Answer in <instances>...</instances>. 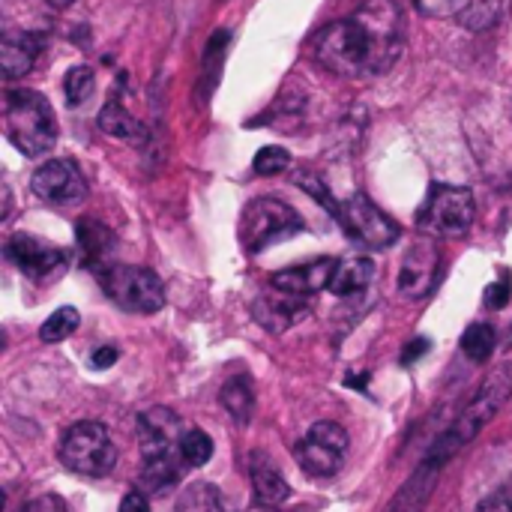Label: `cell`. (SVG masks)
<instances>
[{
  "mask_svg": "<svg viewBox=\"0 0 512 512\" xmlns=\"http://www.w3.org/2000/svg\"><path fill=\"white\" fill-rule=\"evenodd\" d=\"M24 512H69L66 510V504L57 498V495H42V498H33Z\"/></svg>",
  "mask_w": 512,
  "mask_h": 512,
  "instance_id": "36",
  "label": "cell"
},
{
  "mask_svg": "<svg viewBox=\"0 0 512 512\" xmlns=\"http://www.w3.org/2000/svg\"><path fill=\"white\" fill-rule=\"evenodd\" d=\"M183 423L171 408H150L138 417L141 456L150 453H177L183 450Z\"/></svg>",
  "mask_w": 512,
  "mask_h": 512,
  "instance_id": "14",
  "label": "cell"
},
{
  "mask_svg": "<svg viewBox=\"0 0 512 512\" xmlns=\"http://www.w3.org/2000/svg\"><path fill=\"white\" fill-rule=\"evenodd\" d=\"M512 0H471L468 12L459 18L462 27L480 33V30H492L495 24H501V18L510 12Z\"/></svg>",
  "mask_w": 512,
  "mask_h": 512,
  "instance_id": "25",
  "label": "cell"
},
{
  "mask_svg": "<svg viewBox=\"0 0 512 512\" xmlns=\"http://www.w3.org/2000/svg\"><path fill=\"white\" fill-rule=\"evenodd\" d=\"M441 267V255L435 249L432 240H417L405 258H402V270H399V291L411 300H423L438 276Z\"/></svg>",
  "mask_w": 512,
  "mask_h": 512,
  "instance_id": "13",
  "label": "cell"
},
{
  "mask_svg": "<svg viewBox=\"0 0 512 512\" xmlns=\"http://www.w3.org/2000/svg\"><path fill=\"white\" fill-rule=\"evenodd\" d=\"M303 231V216L279 198H255L240 216V243L246 252H264L273 243L291 240Z\"/></svg>",
  "mask_w": 512,
  "mask_h": 512,
  "instance_id": "5",
  "label": "cell"
},
{
  "mask_svg": "<svg viewBox=\"0 0 512 512\" xmlns=\"http://www.w3.org/2000/svg\"><path fill=\"white\" fill-rule=\"evenodd\" d=\"M78 321H81L78 309H72V306H63V309L51 312V315H48V321L39 327V339H42V342H48V345H54V342H63V339H69V336L78 330Z\"/></svg>",
  "mask_w": 512,
  "mask_h": 512,
  "instance_id": "28",
  "label": "cell"
},
{
  "mask_svg": "<svg viewBox=\"0 0 512 512\" xmlns=\"http://www.w3.org/2000/svg\"><path fill=\"white\" fill-rule=\"evenodd\" d=\"M495 345H498V333L492 324H471L462 336V351L474 363H486L492 357Z\"/></svg>",
  "mask_w": 512,
  "mask_h": 512,
  "instance_id": "27",
  "label": "cell"
},
{
  "mask_svg": "<svg viewBox=\"0 0 512 512\" xmlns=\"http://www.w3.org/2000/svg\"><path fill=\"white\" fill-rule=\"evenodd\" d=\"M6 258L33 282H48V279H57L69 258L60 246L48 243V240H39L33 234H12L9 243H6Z\"/></svg>",
  "mask_w": 512,
  "mask_h": 512,
  "instance_id": "12",
  "label": "cell"
},
{
  "mask_svg": "<svg viewBox=\"0 0 512 512\" xmlns=\"http://www.w3.org/2000/svg\"><path fill=\"white\" fill-rule=\"evenodd\" d=\"M3 129L12 147L30 159L45 156L57 144V120L51 102L39 90H9L3 102Z\"/></svg>",
  "mask_w": 512,
  "mask_h": 512,
  "instance_id": "2",
  "label": "cell"
},
{
  "mask_svg": "<svg viewBox=\"0 0 512 512\" xmlns=\"http://www.w3.org/2000/svg\"><path fill=\"white\" fill-rule=\"evenodd\" d=\"M252 168H255V174H261V177H276V174H282V171L291 168V153H288L285 147H279V144L261 147V150L255 153Z\"/></svg>",
  "mask_w": 512,
  "mask_h": 512,
  "instance_id": "30",
  "label": "cell"
},
{
  "mask_svg": "<svg viewBox=\"0 0 512 512\" xmlns=\"http://www.w3.org/2000/svg\"><path fill=\"white\" fill-rule=\"evenodd\" d=\"M348 432L339 423H315L297 444L294 456L297 465L309 474V477H333L342 471L345 456H348Z\"/></svg>",
  "mask_w": 512,
  "mask_h": 512,
  "instance_id": "10",
  "label": "cell"
},
{
  "mask_svg": "<svg viewBox=\"0 0 512 512\" xmlns=\"http://www.w3.org/2000/svg\"><path fill=\"white\" fill-rule=\"evenodd\" d=\"M219 402H222V408H225L237 423H249V417H252V411H255V387H252V378H249L246 372L231 375V378L222 384Z\"/></svg>",
  "mask_w": 512,
  "mask_h": 512,
  "instance_id": "23",
  "label": "cell"
},
{
  "mask_svg": "<svg viewBox=\"0 0 512 512\" xmlns=\"http://www.w3.org/2000/svg\"><path fill=\"white\" fill-rule=\"evenodd\" d=\"M477 512H512V483L495 489L492 495H486V498L477 504Z\"/></svg>",
  "mask_w": 512,
  "mask_h": 512,
  "instance_id": "35",
  "label": "cell"
},
{
  "mask_svg": "<svg viewBox=\"0 0 512 512\" xmlns=\"http://www.w3.org/2000/svg\"><path fill=\"white\" fill-rule=\"evenodd\" d=\"M249 480H252L255 501L261 507H282L288 501V495H291L288 480L273 465V459L264 456V453H252L249 456Z\"/></svg>",
  "mask_w": 512,
  "mask_h": 512,
  "instance_id": "18",
  "label": "cell"
},
{
  "mask_svg": "<svg viewBox=\"0 0 512 512\" xmlns=\"http://www.w3.org/2000/svg\"><path fill=\"white\" fill-rule=\"evenodd\" d=\"M291 180H294L303 192L315 195V198H318V201H321V204L336 216V219H339V207H342V204H336V201H333V195L327 192V186L321 183V177H318V174H312V171H297Z\"/></svg>",
  "mask_w": 512,
  "mask_h": 512,
  "instance_id": "33",
  "label": "cell"
},
{
  "mask_svg": "<svg viewBox=\"0 0 512 512\" xmlns=\"http://www.w3.org/2000/svg\"><path fill=\"white\" fill-rule=\"evenodd\" d=\"M120 512H150V501H147V492L141 489H132L123 501H120Z\"/></svg>",
  "mask_w": 512,
  "mask_h": 512,
  "instance_id": "37",
  "label": "cell"
},
{
  "mask_svg": "<svg viewBox=\"0 0 512 512\" xmlns=\"http://www.w3.org/2000/svg\"><path fill=\"white\" fill-rule=\"evenodd\" d=\"M429 348H432V342H429V339H414V342L402 351V366H408V363L420 360Z\"/></svg>",
  "mask_w": 512,
  "mask_h": 512,
  "instance_id": "39",
  "label": "cell"
},
{
  "mask_svg": "<svg viewBox=\"0 0 512 512\" xmlns=\"http://www.w3.org/2000/svg\"><path fill=\"white\" fill-rule=\"evenodd\" d=\"M393 512H396V510H393Z\"/></svg>",
  "mask_w": 512,
  "mask_h": 512,
  "instance_id": "41",
  "label": "cell"
},
{
  "mask_svg": "<svg viewBox=\"0 0 512 512\" xmlns=\"http://www.w3.org/2000/svg\"><path fill=\"white\" fill-rule=\"evenodd\" d=\"M312 57L318 66L339 78H363L372 75V48L363 27L351 18L330 21L312 36Z\"/></svg>",
  "mask_w": 512,
  "mask_h": 512,
  "instance_id": "3",
  "label": "cell"
},
{
  "mask_svg": "<svg viewBox=\"0 0 512 512\" xmlns=\"http://www.w3.org/2000/svg\"><path fill=\"white\" fill-rule=\"evenodd\" d=\"M42 33H30V30H6L0 36V69L6 81H15L21 75H27L36 63V57L42 54Z\"/></svg>",
  "mask_w": 512,
  "mask_h": 512,
  "instance_id": "16",
  "label": "cell"
},
{
  "mask_svg": "<svg viewBox=\"0 0 512 512\" xmlns=\"http://www.w3.org/2000/svg\"><path fill=\"white\" fill-rule=\"evenodd\" d=\"M336 264L339 261H333V258H315V261H306V264H297V267H285V270L273 273L270 288L309 300L318 291L330 288V279L336 273Z\"/></svg>",
  "mask_w": 512,
  "mask_h": 512,
  "instance_id": "15",
  "label": "cell"
},
{
  "mask_svg": "<svg viewBox=\"0 0 512 512\" xmlns=\"http://www.w3.org/2000/svg\"><path fill=\"white\" fill-rule=\"evenodd\" d=\"M354 21L363 27L369 48H372V75H384L396 66L408 42L405 12L396 0H366Z\"/></svg>",
  "mask_w": 512,
  "mask_h": 512,
  "instance_id": "4",
  "label": "cell"
},
{
  "mask_svg": "<svg viewBox=\"0 0 512 512\" xmlns=\"http://www.w3.org/2000/svg\"><path fill=\"white\" fill-rule=\"evenodd\" d=\"M99 129L108 132V135H114V138H120V141H132V144H141L144 135H147L144 126L138 123V117H132V111L120 102L117 93L102 105V111H99Z\"/></svg>",
  "mask_w": 512,
  "mask_h": 512,
  "instance_id": "22",
  "label": "cell"
},
{
  "mask_svg": "<svg viewBox=\"0 0 512 512\" xmlns=\"http://www.w3.org/2000/svg\"><path fill=\"white\" fill-rule=\"evenodd\" d=\"M210 456H213V441H210V435L201 432V429H189V432L183 435V459H186V465H189V468H201V465L210 462Z\"/></svg>",
  "mask_w": 512,
  "mask_h": 512,
  "instance_id": "31",
  "label": "cell"
},
{
  "mask_svg": "<svg viewBox=\"0 0 512 512\" xmlns=\"http://www.w3.org/2000/svg\"><path fill=\"white\" fill-rule=\"evenodd\" d=\"M186 459L183 450L177 453H150L141 462V489L147 495H165L168 489H174L183 474H186Z\"/></svg>",
  "mask_w": 512,
  "mask_h": 512,
  "instance_id": "19",
  "label": "cell"
},
{
  "mask_svg": "<svg viewBox=\"0 0 512 512\" xmlns=\"http://www.w3.org/2000/svg\"><path fill=\"white\" fill-rule=\"evenodd\" d=\"M93 87H96V75H93L90 66H72L66 72V78H63V93H66V102L72 108L84 105L90 99Z\"/></svg>",
  "mask_w": 512,
  "mask_h": 512,
  "instance_id": "29",
  "label": "cell"
},
{
  "mask_svg": "<svg viewBox=\"0 0 512 512\" xmlns=\"http://www.w3.org/2000/svg\"><path fill=\"white\" fill-rule=\"evenodd\" d=\"M228 42H231V33L228 30H216L207 42V51H204V72H201V93L210 96V90L219 84V69H222V60L228 54Z\"/></svg>",
  "mask_w": 512,
  "mask_h": 512,
  "instance_id": "26",
  "label": "cell"
},
{
  "mask_svg": "<svg viewBox=\"0 0 512 512\" xmlns=\"http://www.w3.org/2000/svg\"><path fill=\"white\" fill-rule=\"evenodd\" d=\"M60 462L81 477H108L117 465V447L108 429L96 420L75 423L60 441Z\"/></svg>",
  "mask_w": 512,
  "mask_h": 512,
  "instance_id": "7",
  "label": "cell"
},
{
  "mask_svg": "<svg viewBox=\"0 0 512 512\" xmlns=\"http://www.w3.org/2000/svg\"><path fill=\"white\" fill-rule=\"evenodd\" d=\"M512 396V363L501 366L486 384L483 390L471 399V405L462 411V417L450 426V432L441 435V441L435 444V450L429 453V468H441L444 462H450L462 447H468L495 417L498 411L510 402Z\"/></svg>",
  "mask_w": 512,
  "mask_h": 512,
  "instance_id": "1",
  "label": "cell"
},
{
  "mask_svg": "<svg viewBox=\"0 0 512 512\" xmlns=\"http://www.w3.org/2000/svg\"><path fill=\"white\" fill-rule=\"evenodd\" d=\"M174 512H234L228 498L213 483H192L180 492Z\"/></svg>",
  "mask_w": 512,
  "mask_h": 512,
  "instance_id": "24",
  "label": "cell"
},
{
  "mask_svg": "<svg viewBox=\"0 0 512 512\" xmlns=\"http://www.w3.org/2000/svg\"><path fill=\"white\" fill-rule=\"evenodd\" d=\"M417 12L426 18H462L471 6V0H414Z\"/></svg>",
  "mask_w": 512,
  "mask_h": 512,
  "instance_id": "32",
  "label": "cell"
},
{
  "mask_svg": "<svg viewBox=\"0 0 512 512\" xmlns=\"http://www.w3.org/2000/svg\"><path fill=\"white\" fill-rule=\"evenodd\" d=\"M99 285L105 291V297L135 315H150L159 312L165 306V285L162 279L147 270V267H135V264H108L99 273Z\"/></svg>",
  "mask_w": 512,
  "mask_h": 512,
  "instance_id": "6",
  "label": "cell"
},
{
  "mask_svg": "<svg viewBox=\"0 0 512 512\" xmlns=\"http://www.w3.org/2000/svg\"><path fill=\"white\" fill-rule=\"evenodd\" d=\"M117 246V237L102 225V222H93V219H81L78 228H75V249H78V261L90 270H102L108 267L105 258L114 252Z\"/></svg>",
  "mask_w": 512,
  "mask_h": 512,
  "instance_id": "20",
  "label": "cell"
},
{
  "mask_svg": "<svg viewBox=\"0 0 512 512\" xmlns=\"http://www.w3.org/2000/svg\"><path fill=\"white\" fill-rule=\"evenodd\" d=\"M30 189L39 201L54 207H75L87 198V180L72 159H48L30 177Z\"/></svg>",
  "mask_w": 512,
  "mask_h": 512,
  "instance_id": "11",
  "label": "cell"
},
{
  "mask_svg": "<svg viewBox=\"0 0 512 512\" xmlns=\"http://www.w3.org/2000/svg\"><path fill=\"white\" fill-rule=\"evenodd\" d=\"M252 312H255V318H258L261 327H267V330H273V333H282L285 327L297 324V321L309 312V300L273 288V294L261 297V300L255 303Z\"/></svg>",
  "mask_w": 512,
  "mask_h": 512,
  "instance_id": "17",
  "label": "cell"
},
{
  "mask_svg": "<svg viewBox=\"0 0 512 512\" xmlns=\"http://www.w3.org/2000/svg\"><path fill=\"white\" fill-rule=\"evenodd\" d=\"M117 357H120V354H117V348H114V345H102V348H96V351H93V357H90V360H93V366H96V369H111V366L117 363Z\"/></svg>",
  "mask_w": 512,
  "mask_h": 512,
  "instance_id": "38",
  "label": "cell"
},
{
  "mask_svg": "<svg viewBox=\"0 0 512 512\" xmlns=\"http://www.w3.org/2000/svg\"><path fill=\"white\" fill-rule=\"evenodd\" d=\"M477 219V201L468 186L435 183L417 216L420 228L435 237H465Z\"/></svg>",
  "mask_w": 512,
  "mask_h": 512,
  "instance_id": "8",
  "label": "cell"
},
{
  "mask_svg": "<svg viewBox=\"0 0 512 512\" xmlns=\"http://www.w3.org/2000/svg\"><path fill=\"white\" fill-rule=\"evenodd\" d=\"M375 276V264L366 255H348L336 264V273L330 279V291L336 297H357L369 288Z\"/></svg>",
  "mask_w": 512,
  "mask_h": 512,
  "instance_id": "21",
  "label": "cell"
},
{
  "mask_svg": "<svg viewBox=\"0 0 512 512\" xmlns=\"http://www.w3.org/2000/svg\"><path fill=\"white\" fill-rule=\"evenodd\" d=\"M48 6H54V9H66V6H72L75 0H45Z\"/></svg>",
  "mask_w": 512,
  "mask_h": 512,
  "instance_id": "40",
  "label": "cell"
},
{
  "mask_svg": "<svg viewBox=\"0 0 512 512\" xmlns=\"http://www.w3.org/2000/svg\"><path fill=\"white\" fill-rule=\"evenodd\" d=\"M339 222L348 231V237H354L360 246H369V249H390L402 237L399 222L360 192L342 201Z\"/></svg>",
  "mask_w": 512,
  "mask_h": 512,
  "instance_id": "9",
  "label": "cell"
},
{
  "mask_svg": "<svg viewBox=\"0 0 512 512\" xmlns=\"http://www.w3.org/2000/svg\"><path fill=\"white\" fill-rule=\"evenodd\" d=\"M512 297V276L504 270L489 288H486V294H483V303H486V309H504L507 303H510Z\"/></svg>",
  "mask_w": 512,
  "mask_h": 512,
  "instance_id": "34",
  "label": "cell"
}]
</instances>
